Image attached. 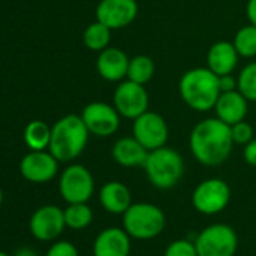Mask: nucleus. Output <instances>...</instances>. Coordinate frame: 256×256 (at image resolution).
Listing matches in <instances>:
<instances>
[{
	"instance_id": "nucleus-1",
	"label": "nucleus",
	"mask_w": 256,
	"mask_h": 256,
	"mask_svg": "<svg viewBox=\"0 0 256 256\" xmlns=\"http://www.w3.org/2000/svg\"><path fill=\"white\" fill-rule=\"evenodd\" d=\"M230 125L216 118H206L198 122L188 138V146L193 157L204 166H218L224 163L234 148Z\"/></svg>"
},
{
	"instance_id": "nucleus-2",
	"label": "nucleus",
	"mask_w": 256,
	"mask_h": 256,
	"mask_svg": "<svg viewBox=\"0 0 256 256\" xmlns=\"http://www.w3.org/2000/svg\"><path fill=\"white\" fill-rule=\"evenodd\" d=\"M182 101L196 112H208L214 108L218 96V76L206 68H192L186 71L178 84Z\"/></svg>"
},
{
	"instance_id": "nucleus-3",
	"label": "nucleus",
	"mask_w": 256,
	"mask_h": 256,
	"mask_svg": "<svg viewBox=\"0 0 256 256\" xmlns=\"http://www.w3.org/2000/svg\"><path fill=\"white\" fill-rule=\"evenodd\" d=\"M89 134L82 116L66 114L53 125L48 150L58 162H72L84 151Z\"/></svg>"
},
{
	"instance_id": "nucleus-4",
	"label": "nucleus",
	"mask_w": 256,
	"mask_h": 256,
	"mask_svg": "<svg viewBox=\"0 0 256 256\" xmlns=\"http://www.w3.org/2000/svg\"><path fill=\"white\" fill-rule=\"evenodd\" d=\"M144 169L154 187L169 190L181 181L184 175V160L178 151L162 146L148 152Z\"/></svg>"
},
{
	"instance_id": "nucleus-5",
	"label": "nucleus",
	"mask_w": 256,
	"mask_h": 256,
	"mask_svg": "<svg viewBox=\"0 0 256 256\" xmlns=\"http://www.w3.org/2000/svg\"><path fill=\"white\" fill-rule=\"evenodd\" d=\"M124 229L132 238L152 240L162 234L166 224L164 212L154 204H132L124 214Z\"/></svg>"
},
{
	"instance_id": "nucleus-6",
	"label": "nucleus",
	"mask_w": 256,
	"mask_h": 256,
	"mask_svg": "<svg viewBox=\"0 0 256 256\" xmlns=\"http://www.w3.org/2000/svg\"><path fill=\"white\" fill-rule=\"evenodd\" d=\"M198 256H234L238 247L235 230L224 224L217 223L205 228L196 238Z\"/></svg>"
},
{
	"instance_id": "nucleus-7",
	"label": "nucleus",
	"mask_w": 256,
	"mask_h": 256,
	"mask_svg": "<svg viewBox=\"0 0 256 256\" xmlns=\"http://www.w3.org/2000/svg\"><path fill=\"white\" fill-rule=\"evenodd\" d=\"M113 106L120 116L134 120L150 107V95L145 84H139L128 78L119 82L113 94Z\"/></svg>"
},
{
	"instance_id": "nucleus-8",
	"label": "nucleus",
	"mask_w": 256,
	"mask_h": 256,
	"mask_svg": "<svg viewBox=\"0 0 256 256\" xmlns=\"http://www.w3.org/2000/svg\"><path fill=\"white\" fill-rule=\"evenodd\" d=\"M94 178L92 174L82 164L68 166L60 176L59 192L68 204L88 202L94 194Z\"/></svg>"
},
{
	"instance_id": "nucleus-9",
	"label": "nucleus",
	"mask_w": 256,
	"mask_h": 256,
	"mask_svg": "<svg viewBox=\"0 0 256 256\" xmlns=\"http://www.w3.org/2000/svg\"><path fill=\"white\" fill-rule=\"evenodd\" d=\"M230 200L229 186L218 178H210L202 181L193 192L192 202L193 206L206 216L217 214L223 211Z\"/></svg>"
},
{
	"instance_id": "nucleus-10",
	"label": "nucleus",
	"mask_w": 256,
	"mask_h": 256,
	"mask_svg": "<svg viewBox=\"0 0 256 256\" xmlns=\"http://www.w3.org/2000/svg\"><path fill=\"white\" fill-rule=\"evenodd\" d=\"M133 136L148 150L166 146L169 139V126L164 118L156 112L146 110L133 122Z\"/></svg>"
},
{
	"instance_id": "nucleus-11",
	"label": "nucleus",
	"mask_w": 256,
	"mask_h": 256,
	"mask_svg": "<svg viewBox=\"0 0 256 256\" xmlns=\"http://www.w3.org/2000/svg\"><path fill=\"white\" fill-rule=\"evenodd\" d=\"M82 119L89 133L98 138H108L114 134L120 124V114L114 106L102 101L89 102L82 112Z\"/></svg>"
},
{
	"instance_id": "nucleus-12",
	"label": "nucleus",
	"mask_w": 256,
	"mask_h": 256,
	"mask_svg": "<svg viewBox=\"0 0 256 256\" xmlns=\"http://www.w3.org/2000/svg\"><path fill=\"white\" fill-rule=\"evenodd\" d=\"M139 14L136 0H101L96 6V20L116 30L130 26Z\"/></svg>"
},
{
	"instance_id": "nucleus-13",
	"label": "nucleus",
	"mask_w": 256,
	"mask_h": 256,
	"mask_svg": "<svg viewBox=\"0 0 256 256\" xmlns=\"http://www.w3.org/2000/svg\"><path fill=\"white\" fill-rule=\"evenodd\" d=\"M32 235L40 241L56 240L66 228L64 210L56 205H44L38 208L29 223Z\"/></svg>"
},
{
	"instance_id": "nucleus-14",
	"label": "nucleus",
	"mask_w": 256,
	"mask_h": 256,
	"mask_svg": "<svg viewBox=\"0 0 256 256\" xmlns=\"http://www.w3.org/2000/svg\"><path fill=\"white\" fill-rule=\"evenodd\" d=\"M58 160L52 152L32 151L20 163V172L24 180L42 184L52 181L58 174Z\"/></svg>"
},
{
	"instance_id": "nucleus-15",
	"label": "nucleus",
	"mask_w": 256,
	"mask_h": 256,
	"mask_svg": "<svg viewBox=\"0 0 256 256\" xmlns=\"http://www.w3.org/2000/svg\"><path fill=\"white\" fill-rule=\"evenodd\" d=\"M130 247V235L125 229L108 228L100 232L95 238L94 256H128Z\"/></svg>"
},
{
	"instance_id": "nucleus-16",
	"label": "nucleus",
	"mask_w": 256,
	"mask_h": 256,
	"mask_svg": "<svg viewBox=\"0 0 256 256\" xmlns=\"http://www.w3.org/2000/svg\"><path fill=\"white\" fill-rule=\"evenodd\" d=\"M130 59L116 47H107L100 52L96 59V71L107 82H122L126 78Z\"/></svg>"
},
{
	"instance_id": "nucleus-17",
	"label": "nucleus",
	"mask_w": 256,
	"mask_h": 256,
	"mask_svg": "<svg viewBox=\"0 0 256 256\" xmlns=\"http://www.w3.org/2000/svg\"><path fill=\"white\" fill-rule=\"evenodd\" d=\"M148 152L150 151L134 136L120 138L112 148L114 162L124 168H144Z\"/></svg>"
},
{
	"instance_id": "nucleus-18",
	"label": "nucleus",
	"mask_w": 256,
	"mask_h": 256,
	"mask_svg": "<svg viewBox=\"0 0 256 256\" xmlns=\"http://www.w3.org/2000/svg\"><path fill=\"white\" fill-rule=\"evenodd\" d=\"M247 102L248 101L238 89L230 92H222L214 106L216 116L224 124L234 125L240 120H244L247 114Z\"/></svg>"
},
{
	"instance_id": "nucleus-19",
	"label": "nucleus",
	"mask_w": 256,
	"mask_h": 256,
	"mask_svg": "<svg viewBox=\"0 0 256 256\" xmlns=\"http://www.w3.org/2000/svg\"><path fill=\"white\" fill-rule=\"evenodd\" d=\"M238 52L235 50L234 44L229 41H217L214 42L206 54V65L208 68L217 74H232L238 64Z\"/></svg>"
},
{
	"instance_id": "nucleus-20",
	"label": "nucleus",
	"mask_w": 256,
	"mask_h": 256,
	"mask_svg": "<svg viewBox=\"0 0 256 256\" xmlns=\"http://www.w3.org/2000/svg\"><path fill=\"white\" fill-rule=\"evenodd\" d=\"M100 202L102 208L112 214H124L133 204L130 190L119 181H110L101 187Z\"/></svg>"
},
{
	"instance_id": "nucleus-21",
	"label": "nucleus",
	"mask_w": 256,
	"mask_h": 256,
	"mask_svg": "<svg viewBox=\"0 0 256 256\" xmlns=\"http://www.w3.org/2000/svg\"><path fill=\"white\" fill-rule=\"evenodd\" d=\"M52 139V128L42 120H32L24 130L26 145L32 151H44Z\"/></svg>"
},
{
	"instance_id": "nucleus-22",
	"label": "nucleus",
	"mask_w": 256,
	"mask_h": 256,
	"mask_svg": "<svg viewBox=\"0 0 256 256\" xmlns=\"http://www.w3.org/2000/svg\"><path fill=\"white\" fill-rule=\"evenodd\" d=\"M156 74V64L154 60L146 54H138L133 59H130V65H128L126 78L136 82L139 84H146L151 82V78Z\"/></svg>"
},
{
	"instance_id": "nucleus-23",
	"label": "nucleus",
	"mask_w": 256,
	"mask_h": 256,
	"mask_svg": "<svg viewBox=\"0 0 256 256\" xmlns=\"http://www.w3.org/2000/svg\"><path fill=\"white\" fill-rule=\"evenodd\" d=\"M110 38L112 29H108L98 20L95 23H90L83 34V42L92 52H102L104 48H107L110 44Z\"/></svg>"
},
{
	"instance_id": "nucleus-24",
	"label": "nucleus",
	"mask_w": 256,
	"mask_h": 256,
	"mask_svg": "<svg viewBox=\"0 0 256 256\" xmlns=\"http://www.w3.org/2000/svg\"><path fill=\"white\" fill-rule=\"evenodd\" d=\"M65 214V223L68 228L74 230L86 229L94 218L92 210L86 202L82 204H68V206L64 210Z\"/></svg>"
},
{
	"instance_id": "nucleus-25",
	"label": "nucleus",
	"mask_w": 256,
	"mask_h": 256,
	"mask_svg": "<svg viewBox=\"0 0 256 256\" xmlns=\"http://www.w3.org/2000/svg\"><path fill=\"white\" fill-rule=\"evenodd\" d=\"M235 50L238 52L240 58H254L256 56V26L247 24L236 30L234 41Z\"/></svg>"
},
{
	"instance_id": "nucleus-26",
	"label": "nucleus",
	"mask_w": 256,
	"mask_h": 256,
	"mask_svg": "<svg viewBox=\"0 0 256 256\" xmlns=\"http://www.w3.org/2000/svg\"><path fill=\"white\" fill-rule=\"evenodd\" d=\"M238 90L247 101H256V62L247 64L238 74Z\"/></svg>"
},
{
	"instance_id": "nucleus-27",
	"label": "nucleus",
	"mask_w": 256,
	"mask_h": 256,
	"mask_svg": "<svg viewBox=\"0 0 256 256\" xmlns=\"http://www.w3.org/2000/svg\"><path fill=\"white\" fill-rule=\"evenodd\" d=\"M230 134H232L234 144H236V145H247L254 138L253 126L246 120H240V122L230 125Z\"/></svg>"
},
{
	"instance_id": "nucleus-28",
	"label": "nucleus",
	"mask_w": 256,
	"mask_h": 256,
	"mask_svg": "<svg viewBox=\"0 0 256 256\" xmlns=\"http://www.w3.org/2000/svg\"><path fill=\"white\" fill-rule=\"evenodd\" d=\"M164 256H198V250L192 241L176 240L168 246Z\"/></svg>"
},
{
	"instance_id": "nucleus-29",
	"label": "nucleus",
	"mask_w": 256,
	"mask_h": 256,
	"mask_svg": "<svg viewBox=\"0 0 256 256\" xmlns=\"http://www.w3.org/2000/svg\"><path fill=\"white\" fill-rule=\"evenodd\" d=\"M46 256H78V250L70 241H58L48 248Z\"/></svg>"
},
{
	"instance_id": "nucleus-30",
	"label": "nucleus",
	"mask_w": 256,
	"mask_h": 256,
	"mask_svg": "<svg viewBox=\"0 0 256 256\" xmlns=\"http://www.w3.org/2000/svg\"><path fill=\"white\" fill-rule=\"evenodd\" d=\"M218 86L220 92H230L238 88V78H235L232 74H223L218 76Z\"/></svg>"
},
{
	"instance_id": "nucleus-31",
	"label": "nucleus",
	"mask_w": 256,
	"mask_h": 256,
	"mask_svg": "<svg viewBox=\"0 0 256 256\" xmlns=\"http://www.w3.org/2000/svg\"><path fill=\"white\" fill-rule=\"evenodd\" d=\"M244 160L247 164L256 168V138H253L247 145H244Z\"/></svg>"
},
{
	"instance_id": "nucleus-32",
	"label": "nucleus",
	"mask_w": 256,
	"mask_h": 256,
	"mask_svg": "<svg viewBox=\"0 0 256 256\" xmlns=\"http://www.w3.org/2000/svg\"><path fill=\"white\" fill-rule=\"evenodd\" d=\"M246 14L250 22V24L256 26V0H248L246 6Z\"/></svg>"
},
{
	"instance_id": "nucleus-33",
	"label": "nucleus",
	"mask_w": 256,
	"mask_h": 256,
	"mask_svg": "<svg viewBox=\"0 0 256 256\" xmlns=\"http://www.w3.org/2000/svg\"><path fill=\"white\" fill-rule=\"evenodd\" d=\"M14 256H38V254H36V252H35L34 248H30V247H22V248H18V250L14 253Z\"/></svg>"
},
{
	"instance_id": "nucleus-34",
	"label": "nucleus",
	"mask_w": 256,
	"mask_h": 256,
	"mask_svg": "<svg viewBox=\"0 0 256 256\" xmlns=\"http://www.w3.org/2000/svg\"><path fill=\"white\" fill-rule=\"evenodd\" d=\"M2 202H4V192L0 188V205H2Z\"/></svg>"
},
{
	"instance_id": "nucleus-35",
	"label": "nucleus",
	"mask_w": 256,
	"mask_h": 256,
	"mask_svg": "<svg viewBox=\"0 0 256 256\" xmlns=\"http://www.w3.org/2000/svg\"><path fill=\"white\" fill-rule=\"evenodd\" d=\"M0 256H10L6 252H4V250H0Z\"/></svg>"
}]
</instances>
